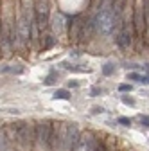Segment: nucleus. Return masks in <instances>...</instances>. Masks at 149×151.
<instances>
[{"label":"nucleus","instance_id":"obj_1","mask_svg":"<svg viewBox=\"0 0 149 151\" xmlns=\"http://www.w3.org/2000/svg\"><path fill=\"white\" fill-rule=\"evenodd\" d=\"M32 20L29 14H20L14 25V45L18 49L25 50L31 45V27H32Z\"/></svg>","mask_w":149,"mask_h":151},{"label":"nucleus","instance_id":"obj_2","mask_svg":"<svg viewBox=\"0 0 149 151\" xmlns=\"http://www.w3.org/2000/svg\"><path fill=\"white\" fill-rule=\"evenodd\" d=\"M115 11H113V4H101V9L94 20V25L99 32L102 34H110L115 27Z\"/></svg>","mask_w":149,"mask_h":151},{"label":"nucleus","instance_id":"obj_3","mask_svg":"<svg viewBox=\"0 0 149 151\" xmlns=\"http://www.w3.org/2000/svg\"><path fill=\"white\" fill-rule=\"evenodd\" d=\"M50 137H52V124L49 121H42L34 128V142L42 151L50 149Z\"/></svg>","mask_w":149,"mask_h":151},{"label":"nucleus","instance_id":"obj_4","mask_svg":"<svg viewBox=\"0 0 149 151\" xmlns=\"http://www.w3.org/2000/svg\"><path fill=\"white\" fill-rule=\"evenodd\" d=\"M13 45H14V27L4 20L0 22V52L4 56H9L13 52Z\"/></svg>","mask_w":149,"mask_h":151},{"label":"nucleus","instance_id":"obj_5","mask_svg":"<svg viewBox=\"0 0 149 151\" xmlns=\"http://www.w3.org/2000/svg\"><path fill=\"white\" fill-rule=\"evenodd\" d=\"M16 129V142L20 146H32L34 142V128L31 122H18Z\"/></svg>","mask_w":149,"mask_h":151},{"label":"nucleus","instance_id":"obj_6","mask_svg":"<svg viewBox=\"0 0 149 151\" xmlns=\"http://www.w3.org/2000/svg\"><path fill=\"white\" fill-rule=\"evenodd\" d=\"M34 22L40 32H43L49 27V7L45 0H38L36 2V9H34Z\"/></svg>","mask_w":149,"mask_h":151},{"label":"nucleus","instance_id":"obj_7","mask_svg":"<svg viewBox=\"0 0 149 151\" xmlns=\"http://www.w3.org/2000/svg\"><path fill=\"white\" fill-rule=\"evenodd\" d=\"M79 128L76 124H67V133H65V146L63 151H72L76 147L77 140H79Z\"/></svg>","mask_w":149,"mask_h":151},{"label":"nucleus","instance_id":"obj_8","mask_svg":"<svg viewBox=\"0 0 149 151\" xmlns=\"http://www.w3.org/2000/svg\"><path fill=\"white\" fill-rule=\"evenodd\" d=\"M133 25H135V34H137V38L144 40V32H145V18H144V7H142V4L135 9Z\"/></svg>","mask_w":149,"mask_h":151},{"label":"nucleus","instance_id":"obj_9","mask_svg":"<svg viewBox=\"0 0 149 151\" xmlns=\"http://www.w3.org/2000/svg\"><path fill=\"white\" fill-rule=\"evenodd\" d=\"M81 31H83V22L79 16H74L70 20V40L74 43H77L81 40Z\"/></svg>","mask_w":149,"mask_h":151},{"label":"nucleus","instance_id":"obj_10","mask_svg":"<svg viewBox=\"0 0 149 151\" xmlns=\"http://www.w3.org/2000/svg\"><path fill=\"white\" fill-rule=\"evenodd\" d=\"M117 43H119V47H122V49L131 47V31H129L128 24H124L122 29H120V32L117 34Z\"/></svg>","mask_w":149,"mask_h":151},{"label":"nucleus","instance_id":"obj_11","mask_svg":"<svg viewBox=\"0 0 149 151\" xmlns=\"http://www.w3.org/2000/svg\"><path fill=\"white\" fill-rule=\"evenodd\" d=\"M95 140L92 139L90 135L88 137H79V140H77V144H76V151H95Z\"/></svg>","mask_w":149,"mask_h":151},{"label":"nucleus","instance_id":"obj_12","mask_svg":"<svg viewBox=\"0 0 149 151\" xmlns=\"http://www.w3.org/2000/svg\"><path fill=\"white\" fill-rule=\"evenodd\" d=\"M0 151H9V140L6 135V129L0 126Z\"/></svg>","mask_w":149,"mask_h":151},{"label":"nucleus","instance_id":"obj_13","mask_svg":"<svg viewBox=\"0 0 149 151\" xmlns=\"http://www.w3.org/2000/svg\"><path fill=\"white\" fill-rule=\"evenodd\" d=\"M63 25H65V18H63L61 14H58V16L54 18V25H52V27H54V31H56V32L59 34V32L63 31Z\"/></svg>","mask_w":149,"mask_h":151},{"label":"nucleus","instance_id":"obj_14","mask_svg":"<svg viewBox=\"0 0 149 151\" xmlns=\"http://www.w3.org/2000/svg\"><path fill=\"white\" fill-rule=\"evenodd\" d=\"M70 97V92L68 90H58L54 93V99H68Z\"/></svg>","mask_w":149,"mask_h":151},{"label":"nucleus","instance_id":"obj_15","mask_svg":"<svg viewBox=\"0 0 149 151\" xmlns=\"http://www.w3.org/2000/svg\"><path fill=\"white\" fill-rule=\"evenodd\" d=\"M54 43H56L54 36H52V34H47V36H45V43H43V49H50Z\"/></svg>","mask_w":149,"mask_h":151},{"label":"nucleus","instance_id":"obj_16","mask_svg":"<svg viewBox=\"0 0 149 151\" xmlns=\"http://www.w3.org/2000/svg\"><path fill=\"white\" fill-rule=\"evenodd\" d=\"M102 72H104V74H106V76H110V74H111V72H113V65H106V67H104V70H102Z\"/></svg>","mask_w":149,"mask_h":151},{"label":"nucleus","instance_id":"obj_17","mask_svg":"<svg viewBox=\"0 0 149 151\" xmlns=\"http://www.w3.org/2000/svg\"><path fill=\"white\" fill-rule=\"evenodd\" d=\"M119 122H120V124H124V126H129V124H131V121L126 119V117H120V119H119Z\"/></svg>","mask_w":149,"mask_h":151},{"label":"nucleus","instance_id":"obj_18","mask_svg":"<svg viewBox=\"0 0 149 151\" xmlns=\"http://www.w3.org/2000/svg\"><path fill=\"white\" fill-rule=\"evenodd\" d=\"M122 101H124V103H126V104H129V106H131V104H135V101H133V99H131V97H126V96H124V97H122Z\"/></svg>","mask_w":149,"mask_h":151},{"label":"nucleus","instance_id":"obj_19","mask_svg":"<svg viewBox=\"0 0 149 151\" xmlns=\"http://www.w3.org/2000/svg\"><path fill=\"white\" fill-rule=\"evenodd\" d=\"M119 90H120V92H129V90H131V86H129V85H120Z\"/></svg>","mask_w":149,"mask_h":151},{"label":"nucleus","instance_id":"obj_20","mask_svg":"<svg viewBox=\"0 0 149 151\" xmlns=\"http://www.w3.org/2000/svg\"><path fill=\"white\" fill-rule=\"evenodd\" d=\"M140 78L142 76H138V74H129V79H133V81H140Z\"/></svg>","mask_w":149,"mask_h":151},{"label":"nucleus","instance_id":"obj_21","mask_svg":"<svg viewBox=\"0 0 149 151\" xmlns=\"http://www.w3.org/2000/svg\"><path fill=\"white\" fill-rule=\"evenodd\" d=\"M95 151H106V146L104 144H97L95 146Z\"/></svg>","mask_w":149,"mask_h":151}]
</instances>
